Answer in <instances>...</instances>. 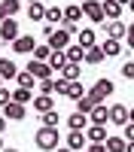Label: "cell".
Instances as JSON below:
<instances>
[{"mask_svg":"<svg viewBox=\"0 0 134 152\" xmlns=\"http://www.w3.org/2000/svg\"><path fill=\"white\" fill-rule=\"evenodd\" d=\"M43 34H46V43L52 46V52H67L73 46V31H67V28H52V24H46Z\"/></svg>","mask_w":134,"mask_h":152,"instance_id":"1","label":"cell"},{"mask_svg":"<svg viewBox=\"0 0 134 152\" xmlns=\"http://www.w3.org/2000/svg\"><path fill=\"white\" fill-rule=\"evenodd\" d=\"M34 143H37V149H43V152H55L58 143H61V134L55 128H40L37 137H34Z\"/></svg>","mask_w":134,"mask_h":152,"instance_id":"2","label":"cell"},{"mask_svg":"<svg viewBox=\"0 0 134 152\" xmlns=\"http://www.w3.org/2000/svg\"><path fill=\"white\" fill-rule=\"evenodd\" d=\"M113 91H116V85L110 82L107 76H101V79H94V85L89 88V97L94 100V104H104V100H107L110 94H113Z\"/></svg>","mask_w":134,"mask_h":152,"instance_id":"3","label":"cell"},{"mask_svg":"<svg viewBox=\"0 0 134 152\" xmlns=\"http://www.w3.org/2000/svg\"><path fill=\"white\" fill-rule=\"evenodd\" d=\"M85 18V12H82V6H76V3H70V6H64V28L67 31H73V37H76V24Z\"/></svg>","mask_w":134,"mask_h":152,"instance_id":"4","label":"cell"},{"mask_svg":"<svg viewBox=\"0 0 134 152\" xmlns=\"http://www.w3.org/2000/svg\"><path fill=\"white\" fill-rule=\"evenodd\" d=\"M79 6H82V12H85V18H92V21H97V24H104V21H107L101 0H82Z\"/></svg>","mask_w":134,"mask_h":152,"instance_id":"5","label":"cell"},{"mask_svg":"<svg viewBox=\"0 0 134 152\" xmlns=\"http://www.w3.org/2000/svg\"><path fill=\"white\" fill-rule=\"evenodd\" d=\"M18 37L21 34H18V21L15 18H6L3 24H0V40H3V43H15Z\"/></svg>","mask_w":134,"mask_h":152,"instance_id":"6","label":"cell"},{"mask_svg":"<svg viewBox=\"0 0 134 152\" xmlns=\"http://www.w3.org/2000/svg\"><path fill=\"white\" fill-rule=\"evenodd\" d=\"M104 34H107V40H119L122 43L128 37V28L122 21H104Z\"/></svg>","mask_w":134,"mask_h":152,"instance_id":"7","label":"cell"},{"mask_svg":"<svg viewBox=\"0 0 134 152\" xmlns=\"http://www.w3.org/2000/svg\"><path fill=\"white\" fill-rule=\"evenodd\" d=\"M34 49H37V43H34L31 34H21L18 40L12 43V52H15V55H34Z\"/></svg>","mask_w":134,"mask_h":152,"instance_id":"8","label":"cell"},{"mask_svg":"<svg viewBox=\"0 0 134 152\" xmlns=\"http://www.w3.org/2000/svg\"><path fill=\"white\" fill-rule=\"evenodd\" d=\"M128 110L131 107H125V104H113V107H110V122L119 125V128H125V125H128Z\"/></svg>","mask_w":134,"mask_h":152,"instance_id":"9","label":"cell"},{"mask_svg":"<svg viewBox=\"0 0 134 152\" xmlns=\"http://www.w3.org/2000/svg\"><path fill=\"white\" fill-rule=\"evenodd\" d=\"M101 6H104L107 21H119V18H122V12H125V6H122L119 0H101Z\"/></svg>","mask_w":134,"mask_h":152,"instance_id":"10","label":"cell"},{"mask_svg":"<svg viewBox=\"0 0 134 152\" xmlns=\"http://www.w3.org/2000/svg\"><path fill=\"white\" fill-rule=\"evenodd\" d=\"M28 73H34L37 79L43 82V79H52V73H55V70L49 67V64H43V61H34V58H31V61H28Z\"/></svg>","mask_w":134,"mask_h":152,"instance_id":"11","label":"cell"},{"mask_svg":"<svg viewBox=\"0 0 134 152\" xmlns=\"http://www.w3.org/2000/svg\"><path fill=\"white\" fill-rule=\"evenodd\" d=\"M3 116H6L9 122H21L24 116H28V107H24V104H15V100H12V104H6V107H3Z\"/></svg>","mask_w":134,"mask_h":152,"instance_id":"12","label":"cell"},{"mask_svg":"<svg viewBox=\"0 0 134 152\" xmlns=\"http://www.w3.org/2000/svg\"><path fill=\"white\" fill-rule=\"evenodd\" d=\"M92 125V119L85 116V113H73V116H67V128L70 131H85Z\"/></svg>","mask_w":134,"mask_h":152,"instance_id":"13","label":"cell"},{"mask_svg":"<svg viewBox=\"0 0 134 152\" xmlns=\"http://www.w3.org/2000/svg\"><path fill=\"white\" fill-rule=\"evenodd\" d=\"M67 146H70L73 152H79V149H89V137H85L82 131H70V134H67Z\"/></svg>","mask_w":134,"mask_h":152,"instance_id":"14","label":"cell"},{"mask_svg":"<svg viewBox=\"0 0 134 152\" xmlns=\"http://www.w3.org/2000/svg\"><path fill=\"white\" fill-rule=\"evenodd\" d=\"M76 46H82L85 52H89L92 46H97V37H94V31H92V28H85V31H76Z\"/></svg>","mask_w":134,"mask_h":152,"instance_id":"15","label":"cell"},{"mask_svg":"<svg viewBox=\"0 0 134 152\" xmlns=\"http://www.w3.org/2000/svg\"><path fill=\"white\" fill-rule=\"evenodd\" d=\"M85 137H89V143H107V131H104V125H89L85 128Z\"/></svg>","mask_w":134,"mask_h":152,"instance_id":"16","label":"cell"},{"mask_svg":"<svg viewBox=\"0 0 134 152\" xmlns=\"http://www.w3.org/2000/svg\"><path fill=\"white\" fill-rule=\"evenodd\" d=\"M92 125H107L110 122V107H104V104H97L94 110H92Z\"/></svg>","mask_w":134,"mask_h":152,"instance_id":"17","label":"cell"},{"mask_svg":"<svg viewBox=\"0 0 134 152\" xmlns=\"http://www.w3.org/2000/svg\"><path fill=\"white\" fill-rule=\"evenodd\" d=\"M0 76H3V79H15L18 76V67H15L12 58H0Z\"/></svg>","mask_w":134,"mask_h":152,"instance_id":"18","label":"cell"},{"mask_svg":"<svg viewBox=\"0 0 134 152\" xmlns=\"http://www.w3.org/2000/svg\"><path fill=\"white\" fill-rule=\"evenodd\" d=\"M34 110L40 113H49V110H55V100H52V94H40V97H34Z\"/></svg>","mask_w":134,"mask_h":152,"instance_id":"19","label":"cell"},{"mask_svg":"<svg viewBox=\"0 0 134 152\" xmlns=\"http://www.w3.org/2000/svg\"><path fill=\"white\" fill-rule=\"evenodd\" d=\"M46 21L49 24H64V6H46Z\"/></svg>","mask_w":134,"mask_h":152,"instance_id":"20","label":"cell"},{"mask_svg":"<svg viewBox=\"0 0 134 152\" xmlns=\"http://www.w3.org/2000/svg\"><path fill=\"white\" fill-rule=\"evenodd\" d=\"M61 76L70 82H79V76H82V64H73V61H67V67L61 70Z\"/></svg>","mask_w":134,"mask_h":152,"instance_id":"21","label":"cell"},{"mask_svg":"<svg viewBox=\"0 0 134 152\" xmlns=\"http://www.w3.org/2000/svg\"><path fill=\"white\" fill-rule=\"evenodd\" d=\"M28 18H31V21H46V6H43V0H40V3H28Z\"/></svg>","mask_w":134,"mask_h":152,"instance_id":"22","label":"cell"},{"mask_svg":"<svg viewBox=\"0 0 134 152\" xmlns=\"http://www.w3.org/2000/svg\"><path fill=\"white\" fill-rule=\"evenodd\" d=\"M101 49H104L107 58H119V55H122V43H119V40H104Z\"/></svg>","mask_w":134,"mask_h":152,"instance_id":"23","label":"cell"},{"mask_svg":"<svg viewBox=\"0 0 134 152\" xmlns=\"http://www.w3.org/2000/svg\"><path fill=\"white\" fill-rule=\"evenodd\" d=\"M107 152H125L128 149V140H125V137H107Z\"/></svg>","mask_w":134,"mask_h":152,"instance_id":"24","label":"cell"},{"mask_svg":"<svg viewBox=\"0 0 134 152\" xmlns=\"http://www.w3.org/2000/svg\"><path fill=\"white\" fill-rule=\"evenodd\" d=\"M15 82H18V88H34V85L40 82V79H37L34 73H28V70H18V76H15Z\"/></svg>","mask_w":134,"mask_h":152,"instance_id":"25","label":"cell"},{"mask_svg":"<svg viewBox=\"0 0 134 152\" xmlns=\"http://www.w3.org/2000/svg\"><path fill=\"white\" fill-rule=\"evenodd\" d=\"M49 67L61 73V70L67 67V52H52V58H49Z\"/></svg>","mask_w":134,"mask_h":152,"instance_id":"26","label":"cell"},{"mask_svg":"<svg viewBox=\"0 0 134 152\" xmlns=\"http://www.w3.org/2000/svg\"><path fill=\"white\" fill-rule=\"evenodd\" d=\"M64 97H70V100H82V97H85L82 82H67V94H64Z\"/></svg>","mask_w":134,"mask_h":152,"instance_id":"27","label":"cell"},{"mask_svg":"<svg viewBox=\"0 0 134 152\" xmlns=\"http://www.w3.org/2000/svg\"><path fill=\"white\" fill-rule=\"evenodd\" d=\"M12 100H15V104H34V94H31V88H15V91H12Z\"/></svg>","mask_w":134,"mask_h":152,"instance_id":"28","label":"cell"},{"mask_svg":"<svg viewBox=\"0 0 134 152\" xmlns=\"http://www.w3.org/2000/svg\"><path fill=\"white\" fill-rule=\"evenodd\" d=\"M85 61H89V64H101V61H107V55H104L101 46H92L89 52H85Z\"/></svg>","mask_w":134,"mask_h":152,"instance_id":"29","label":"cell"},{"mask_svg":"<svg viewBox=\"0 0 134 152\" xmlns=\"http://www.w3.org/2000/svg\"><path fill=\"white\" fill-rule=\"evenodd\" d=\"M67 61H73V64H82V61H85V49L73 43V46L67 49Z\"/></svg>","mask_w":134,"mask_h":152,"instance_id":"30","label":"cell"},{"mask_svg":"<svg viewBox=\"0 0 134 152\" xmlns=\"http://www.w3.org/2000/svg\"><path fill=\"white\" fill-rule=\"evenodd\" d=\"M49 58H52V46H37L34 49V61H43V64H49Z\"/></svg>","mask_w":134,"mask_h":152,"instance_id":"31","label":"cell"},{"mask_svg":"<svg viewBox=\"0 0 134 152\" xmlns=\"http://www.w3.org/2000/svg\"><path fill=\"white\" fill-rule=\"evenodd\" d=\"M3 12H6V18H15L21 12V3L18 0H3Z\"/></svg>","mask_w":134,"mask_h":152,"instance_id":"32","label":"cell"},{"mask_svg":"<svg viewBox=\"0 0 134 152\" xmlns=\"http://www.w3.org/2000/svg\"><path fill=\"white\" fill-rule=\"evenodd\" d=\"M94 107H97V104H94L89 94H85L82 100H76V113H85V116H92V110H94Z\"/></svg>","mask_w":134,"mask_h":152,"instance_id":"33","label":"cell"},{"mask_svg":"<svg viewBox=\"0 0 134 152\" xmlns=\"http://www.w3.org/2000/svg\"><path fill=\"white\" fill-rule=\"evenodd\" d=\"M61 122V116L55 110H49V113H43V128H55V125Z\"/></svg>","mask_w":134,"mask_h":152,"instance_id":"34","label":"cell"},{"mask_svg":"<svg viewBox=\"0 0 134 152\" xmlns=\"http://www.w3.org/2000/svg\"><path fill=\"white\" fill-rule=\"evenodd\" d=\"M40 94H55V79H43L40 82Z\"/></svg>","mask_w":134,"mask_h":152,"instance_id":"35","label":"cell"},{"mask_svg":"<svg viewBox=\"0 0 134 152\" xmlns=\"http://www.w3.org/2000/svg\"><path fill=\"white\" fill-rule=\"evenodd\" d=\"M122 76H125V79H134V61H125V64H122V70H119Z\"/></svg>","mask_w":134,"mask_h":152,"instance_id":"36","label":"cell"},{"mask_svg":"<svg viewBox=\"0 0 134 152\" xmlns=\"http://www.w3.org/2000/svg\"><path fill=\"white\" fill-rule=\"evenodd\" d=\"M67 82H70V79H64V76L55 79V94H67Z\"/></svg>","mask_w":134,"mask_h":152,"instance_id":"37","label":"cell"},{"mask_svg":"<svg viewBox=\"0 0 134 152\" xmlns=\"http://www.w3.org/2000/svg\"><path fill=\"white\" fill-rule=\"evenodd\" d=\"M12 104V91H6V88H0V107Z\"/></svg>","mask_w":134,"mask_h":152,"instance_id":"38","label":"cell"},{"mask_svg":"<svg viewBox=\"0 0 134 152\" xmlns=\"http://www.w3.org/2000/svg\"><path fill=\"white\" fill-rule=\"evenodd\" d=\"M125 140H128V143H134V122H128V125H125Z\"/></svg>","mask_w":134,"mask_h":152,"instance_id":"39","label":"cell"},{"mask_svg":"<svg viewBox=\"0 0 134 152\" xmlns=\"http://www.w3.org/2000/svg\"><path fill=\"white\" fill-rule=\"evenodd\" d=\"M125 40H128V52H131V49H134V21L128 24V37H125Z\"/></svg>","mask_w":134,"mask_h":152,"instance_id":"40","label":"cell"},{"mask_svg":"<svg viewBox=\"0 0 134 152\" xmlns=\"http://www.w3.org/2000/svg\"><path fill=\"white\" fill-rule=\"evenodd\" d=\"M85 152H107V146H104V143H89Z\"/></svg>","mask_w":134,"mask_h":152,"instance_id":"41","label":"cell"},{"mask_svg":"<svg viewBox=\"0 0 134 152\" xmlns=\"http://www.w3.org/2000/svg\"><path fill=\"white\" fill-rule=\"evenodd\" d=\"M6 122H9L6 116H0V134H3V131H6Z\"/></svg>","mask_w":134,"mask_h":152,"instance_id":"42","label":"cell"},{"mask_svg":"<svg viewBox=\"0 0 134 152\" xmlns=\"http://www.w3.org/2000/svg\"><path fill=\"white\" fill-rule=\"evenodd\" d=\"M6 21V12H3V3H0V24Z\"/></svg>","mask_w":134,"mask_h":152,"instance_id":"43","label":"cell"},{"mask_svg":"<svg viewBox=\"0 0 134 152\" xmlns=\"http://www.w3.org/2000/svg\"><path fill=\"white\" fill-rule=\"evenodd\" d=\"M55 152H73V149H70V146H58Z\"/></svg>","mask_w":134,"mask_h":152,"instance_id":"44","label":"cell"},{"mask_svg":"<svg viewBox=\"0 0 134 152\" xmlns=\"http://www.w3.org/2000/svg\"><path fill=\"white\" fill-rule=\"evenodd\" d=\"M128 122H134V107H131V110H128Z\"/></svg>","mask_w":134,"mask_h":152,"instance_id":"45","label":"cell"},{"mask_svg":"<svg viewBox=\"0 0 134 152\" xmlns=\"http://www.w3.org/2000/svg\"><path fill=\"white\" fill-rule=\"evenodd\" d=\"M3 152H18V149H12V146H6V149H3Z\"/></svg>","mask_w":134,"mask_h":152,"instance_id":"46","label":"cell"},{"mask_svg":"<svg viewBox=\"0 0 134 152\" xmlns=\"http://www.w3.org/2000/svg\"><path fill=\"white\" fill-rule=\"evenodd\" d=\"M125 152H134V143H128V149H125Z\"/></svg>","mask_w":134,"mask_h":152,"instance_id":"47","label":"cell"},{"mask_svg":"<svg viewBox=\"0 0 134 152\" xmlns=\"http://www.w3.org/2000/svg\"><path fill=\"white\" fill-rule=\"evenodd\" d=\"M119 3H122V6H128V3H131V0H119Z\"/></svg>","mask_w":134,"mask_h":152,"instance_id":"48","label":"cell"},{"mask_svg":"<svg viewBox=\"0 0 134 152\" xmlns=\"http://www.w3.org/2000/svg\"><path fill=\"white\" fill-rule=\"evenodd\" d=\"M128 9H131V12H134V0H131V3H128Z\"/></svg>","mask_w":134,"mask_h":152,"instance_id":"49","label":"cell"},{"mask_svg":"<svg viewBox=\"0 0 134 152\" xmlns=\"http://www.w3.org/2000/svg\"><path fill=\"white\" fill-rule=\"evenodd\" d=\"M0 152H3V137H0Z\"/></svg>","mask_w":134,"mask_h":152,"instance_id":"50","label":"cell"},{"mask_svg":"<svg viewBox=\"0 0 134 152\" xmlns=\"http://www.w3.org/2000/svg\"><path fill=\"white\" fill-rule=\"evenodd\" d=\"M0 88H3V76H0Z\"/></svg>","mask_w":134,"mask_h":152,"instance_id":"51","label":"cell"},{"mask_svg":"<svg viewBox=\"0 0 134 152\" xmlns=\"http://www.w3.org/2000/svg\"><path fill=\"white\" fill-rule=\"evenodd\" d=\"M28 3H40V0H28Z\"/></svg>","mask_w":134,"mask_h":152,"instance_id":"52","label":"cell"}]
</instances>
